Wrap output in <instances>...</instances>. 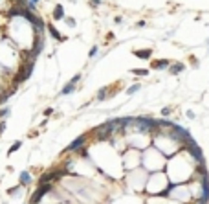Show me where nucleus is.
<instances>
[{"mask_svg":"<svg viewBox=\"0 0 209 204\" xmlns=\"http://www.w3.org/2000/svg\"><path fill=\"white\" fill-rule=\"evenodd\" d=\"M90 4L95 7V6H99V4H101V0H90Z\"/></svg>","mask_w":209,"mask_h":204,"instance_id":"aec40b11","label":"nucleus"},{"mask_svg":"<svg viewBox=\"0 0 209 204\" xmlns=\"http://www.w3.org/2000/svg\"><path fill=\"white\" fill-rule=\"evenodd\" d=\"M88 55H90V57L94 59V57L97 55V46H94V48H90V53H88Z\"/></svg>","mask_w":209,"mask_h":204,"instance_id":"a211bd4d","label":"nucleus"},{"mask_svg":"<svg viewBox=\"0 0 209 204\" xmlns=\"http://www.w3.org/2000/svg\"><path fill=\"white\" fill-rule=\"evenodd\" d=\"M53 18H55V20H62V18H64V7H62L61 4L55 6V9H53Z\"/></svg>","mask_w":209,"mask_h":204,"instance_id":"39448f33","label":"nucleus"},{"mask_svg":"<svg viewBox=\"0 0 209 204\" xmlns=\"http://www.w3.org/2000/svg\"><path fill=\"white\" fill-rule=\"evenodd\" d=\"M183 70V64H180V63H176V64H172V66H171V74H180Z\"/></svg>","mask_w":209,"mask_h":204,"instance_id":"9b49d317","label":"nucleus"},{"mask_svg":"<svg viewBox=\"0 0 209 204\" xmlns=\"http://www.w3.org/2000/svg\"><path fill=\"white\" fill-rule=\"evenodd\" d=\"M167 66H169V61H167V59H160V61H154V63H152V68H156V70L167 68Z\"/></svg>","mask_w":209,"mask_h":204,"instance_id":"0eeeda50","label":"nucleus"},{"mask_svg":"<svg viewBox=\"0 0 209 204\" xmlns=\"http://www.w3.org/2000/svg\"><path fill=\"white\" fill-rule=\"evenodd\" d=\"M7 114H9V107H4V109L2 110H0V120H6V118H7Z\"/></svg>","mask_w":209,"mask_h":204,"instance_id":"dca6fc26","label":"nucleus"},{"mask_svg":"<svg viewBox=\"0 0 209 204\" xmlns=\"http://www.w3.org/2000/svg\"><path fill=\"white\" fill-rule=\"evenodd\" d=\"M20 145H22V142H15L13 145H11V147H9V151H7V155H13L15 151H18V149H20Z\"/></svg>","mask_w":209,"mask_h":204,"instance_id":"4468645a","label":"nucleus"},{"mask_svg":"<svg viewBox=\"0 0 209 204\" xmlns=\"http://www.w3.org/2000/svg\"><path fill=\"white\" fill-rule=\"evenodd\" d=\"M66 22H68V26H75V20L73 18H66Z\"/></svg>","mask_w":209,"mask_h":204,"instance_id":"412c9836","label":"nucleus"},{"mask_svg":"<svg viewBox=\"0 0 209 204\" xmlns=\"http://www.w3.org/2000/svg\"><path fill=\"white\" fill-rule=\"evenodd\" d=\"M73 90H75V85H73V83H68V85H66V87L61 90V94H62V96H68V94H72Z\"/></svg>","mask_w":209,"mask_h":204,"instance_id":"9d476101","label":"nucleus"},{"mask_svg":"<svg viewBox=\"0 0 209 204\" xmlns=\"http://www.w3.org/2000/svg\"><path fill=\"white\" fill-rule=\"evenodd\" d=\"M84 144H86V134H83V136H79V138H75V140L64 149V153H73V151H81V149L84 147Z\"/></svg>","mask_w":209,"mask_h":204,"instance_id":"20e7f679","label":"nucleus"},{"mask_svg":"<svg viewBox=\"0 0 209 204\" xmlns=\"http://www.w3.org/2000/svg\"><path fill=\"white\" fill-rule=\"evenodd\" d=\"M169 114H171V109H169V107H167V109H163V110H161V116H165V118H167Z\"/></svg>","mask_w":209,"mask_h":204,"instance_id":"6ab92c4d","label":"nucleus"},{"mask_svg":"<svg viewBox=\"0 0 209 204\" xmlns=\"http://www.w3.org/2000/svg\"><path fill=\"white\" fill-rule=\"evenodd\" d=\"M20 188H22V186H15V188H11V189H9L7 193H9V195H11V197H17V195H18V193H20Z\"/></svg>","mask_w":209,"mask_h":204,"instance_id":"2eb2a0df","label":"nucleus"},{"mask_svg":"<svg viewBox=\"0 0 209 204\" xmlns=\"http://www.w3.org/2000/svg\"><path fill=\"white\" fill-rule=\"evenodd\" d=\"M50 114H53V109H46V110H44V116H50Z\"/></svg>","mask_w":209,"mask_h":204,"instance_id":"4be33fe9","label":"nucleus"},{"mask_svg":"<svg viewBox=\"0 0 209 204\" xmlns=\"http://www.w3.org/2000/svg\"><path fill=\"white\" fill-rule=\"evenodd\" d=\"M139 88H141V85H132L130 88H127V94H128V96H132V94L139 92Z\"/></svg>","mask_w":209,"mask_h":204,"instance_id":"ddd939ff","label":"nucleus"},{"mask_svg":"<svg viewBox=\"0 0 209 204\" xmlns=\"http://www.w3.org/2000/svg\"><path fill=\"white\" fill-rule=\"evenodd\" d=\"M134 55L139 57V59H149V57L152 55V50H149V48H147V50H136Z\"/></svg>","mask_w":209,"mask_h":204,"instance_id":"423d86ee","label":"nucleus"},{"mask_svg":"<svg viewBox=\"0 0 209 204\" xmlns=\"http://www.w3.org/2000/svg\"><path fill=\"white\" fill-rule=\"evenodd\" d=\"M28 2H29V4H33V6H37V4H39V0H28Z\"/></svg>","mask_w":209,"mask_h":204,"instance_id":"393cba45","label":"nucleus"},{"mask_svg":"<svg viewBox=\"0 0 209 204\" xmlns=\"http://www.w3.org/2000/svg\"><path fill=\"white\" fill-rule=\"evenodd\" d=\"M4 129H6V122L0 123V133H4Z\"/></svg>","mask_w":209,"mask_h":204,"instance_id":"5701e85b","label":"nucleus"},{"mask_svg":"<svg viewBox=\"0 0 209 204\" xmlns=\"http://www.w3.org/2000/svg\"><path fill=\"white\" fill-rule=\"evenodd\" d=\"M51 189H53V186H51V184H40V186H39V189L29 197V204H39V202H40V199H42L44 195H48Z\"/></svg>","mask_w":209,"mask_h":204,"instance_id":"7ed1b4c3","label":"nucleus"},{"mask_svg":"<svg viewBox=\"0 0 209 204\" xmlns=\"http://www.w3.org/2000/svg\"><path fill=\"white\" fill-rule=\"evenodd\" d=\"M187 118H191V120H193V118H194V112H193V110H189V112H187Z\"/></svg>","mask_w":209,"mask_h":204,"instance_id":"b1692460","label":"nucleus"},{"mask_svg":"<svg viewBox=\"0 0 209 204\" xmlns=\"http://www.w3.org/2000/svg\"><path fill=\"white\" fill-rule=\"evenodd\" d=\"M145 188H147L149 193H152V197H165V193L169 189V177L165 173L149 175Z\"/></svg>","mask_w":209,"mask_h":204,"instance_id":"f257e3e1","label":"nucleus"},{"mask_svg":"<svg viewBox=\"0 0 209 204\" xmlns=\"http://www.w3.org/2000/svg\"><path fill=\"white\" fill-rule=\"evenodd\" d=\"M33 66H35V61H26V64L22 66V70H20V74H17L15 76V85H20V83H24L29 76H31V72H33Z\"/></svg>","mask_w":209,"mask_h":204,"instance_id":"f03ea898","label":"nucleus"},{"mask_svg":"<svg viewBox=\"0 0 209 204\" xmlns=\"http://www.w3.org/2000/svg\"><path fill=\"white\" fill-rule=\"evenodd\" d=\"M31 182V175L28 173V171H22L20 173V186H28Z\"/></svg>","mask_w":209,"mask_h":204,"instance_id":"6e6552de","label":"nucleus"},{"mask_svg":"<svg viewBox=\"0 0 209 204\" xmlns=\"http://www.w3.org/2000/svg\"><path fill=\"white\" fill-rule=\"evenodd\" d=\"M46 28H48V31H50V35H51L53 39H57V41H64V37H62V35L59 33V31H57V29H55V28H53V26H46Z\"/></svg>","mask_w":209,"mask_h":204,"instance_id":"1a4fd4ad","label":"nucleus"},{"mask_svg":"<svg viewBox=\"0 0 209 204\" xmlns=\"http://www.w3.org/2000/svg\"><path fill=\"white\" fill-rule=\"evenodd\" d=\"M136 74V76H147V70H143V68H139V70H132Z\"/></svg>","mask_w":209,"mask_h":204,"instance_id":"f3484780","label":"nucleus"},{"mask_svg":"<svg viewBox=\"0 0 209 204\" xmlns=\"http://www.w3.org/2000/svg\"><path fill=\"white\" fill-rule=\"evenodd\" d=\"M106 92H108V87H103L101 90L97 92V99H99V101H101V99H105V98H106Z\"/></svg>","mask_w":209,"mask_h":204,"instance_id":"f8f14e48","label":"nucleus"}]
</instances>
